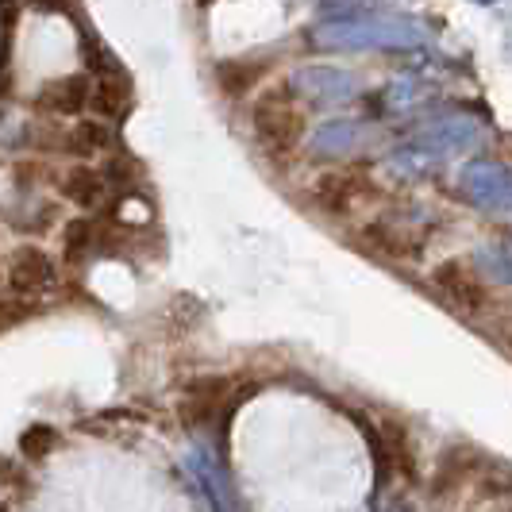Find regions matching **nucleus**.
<instances>
[{"label": "nucleus", "instance_id": "nucleus-5", "mask_svg": "<svg viewBox=\"0 0 512 512\" xmlns=\"http://www.w3.org/2000/svg\"><path fill=\"white\" fill-rule=\"evenodd\" d=\"M289 89L308 97V101L335 104L347 101V97H359L362 81L351 70H339V66H301L297 74L289 77Z\"/></svg>", "mask_w": 512, "mask_h": 512}, {"label": "nucleus", "instance_id": "nucleus-7", "mask_svg": "<svg viewBox=\"0 0 512 512\" xmlns=\"http://www.w3.org/2000/svg\"><path fill=\"white\" fill-rule=\"evenodd\" d=\"M443 166H447V154L432 151L424 143H405L401 151L385 158V170L397 181H432L443 174Z\"/></svg>", "mask_w": 512, "mask_h": 512}, {"label": "nucleus", "instance_id": "nucleus-3", "mask_svg": "<svg viewBox=\"0 0 512 512\" xmlns=\"http://www.w3.org/2000/svg\"><path fill=\"white\" fill-rule=\"evenodd\" d=\"M459 193L474 208H486V212L512 208V170L493 158H470L459 170Z\"/></svg>", "mask_w": 512, "mask_h": 512}, {"label": "nucleus", "instance_id": "nucleus-2", "mask_svg": "<svg viewBox=\"0 0 512 512\" xmlns=\"http://www.w3.org/2000/svg\"><path fill=\"white\" fill-rule=\"evenodd\" d=\"M428 39V27L409 16H339L312 31L324 51H420Z\"/></svg>", "mask_w": 512, "mask_h": 512}, {"label": "nucleus", "instance_id": "nucleus-4", "mask_svg": "<svg viewBox=\"0 0 512 512\" xmlns=\"http://www.w3.org/2000/svg\"><path fill=\"white\" fill-rule=\"evenodd\" d=\"M378 143V128L366 120H328L308 135L312 158H355Z\"/></svg>", "mask_w": 512, "mask_h": 512}, {"label": "nucleus", "instance_id": "nucleus-6", "mask_svg": "<svg viewBox=\"0 0 512 512\" xmlns=\"http://www.w3.org/2000/svg\"><path fill=\"white\" fill-rule=\"evenodd\" d=\"M478 139H482V124L474 116H436V120H428V124L412 131L409 143H424L439 154H451L474 147Z\"/></svg>", "mask_w": 512, "mask_h": 512}, {"label": "nucleus", "instance_id": "nucleus-8", "mask_svg": "<svg viewBox=\"0 0 512 512\" xmlns=\"http://www.w3.org/2000/svg\"><path fill=\"white\" fill-rule=\"evenodd\" d=\"M378 101L393 116H409V112H420L424 104L432 101V85L420 81V77H397V81H389L382 93H378Z\"/></svg>", "mask_w": 512, "mask_h": 512}, {"label": "nucleus", "instance_id": "nucleus-9", "mask_svg": "<svg viewBox=\"0 0 512 512\" xmlns=\"http://www.w3.org/2000/svg\"><path fill=\"white\" fill-rule=\"evenodd\" d=\"M436 278H439V285H443V289L451 293V297H459V301H466V305H478V301H482V289H478V282L462 274L459 262L443 266V270H439Z\"/></svg>", "mask_w": 512, "mask_h": 512}, {"label": "nucleus", "instance_id": "nucleus-1", "mask_svg": "<svg viewBox=\"0 0 512 512\" xmlns=\"http://www.w3.org/2000/svg\"><path fill=\"white\" fill-rule=\"evenodd\" d=\"M135 81L74 0H0V343L108 312L158 247Z\"/></svg>", "mask_w": 512, "mask_h": 512}]
</instances>
